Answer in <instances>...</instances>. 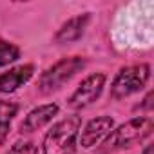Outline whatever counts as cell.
Returning <instances> with one entry per match:
<instances>
[{"instance_id": "obj_1", "label": "cell", "mask_w": 154, "mask_h": 154, "mask_svg": "<svg viewBox=\"0 0 154 154\" xmlns=\"http://www.w3.org/2000/svg\"><path fill=\"white\" fill-rule=\"evenodd\" d=\"M152 127H154L152 120L147 118V116L132 118L127 123L120 125L116 131L109 132V136L103 141V147L98 152L100 154H107V152H116V150H123V149H129L132 145H138L145 138L150 136Z\"/></svg>"}, {"instance_id": "obj_2", "label": "cell", "mask_w": 154, "mask_h": 154, "mask_svg": "<svg viewBox=\"0 0 154 154\" xmlns=\"http://www.w3.org/2000/svg\"><path fill=\"white\" fill-rule=\"evenodd\" d=\"M82 120L80 116H67L54 123L44 138V154H74Z\"/></svg>"}, {"instance_id": "obj_3", "label": "cell", "mask_w": 154, "mask_h": 154, "mask_svg": "<svg viewBox=\"0 0 154 154\" xmlns=\"http://www.w3.org/2000/svg\"><path fill=\"white\" fill-rule=\"evenodd\" d=\"M85 67V58L84 56H67L58 60L54 65L45 69L38 80V89L44 94H49L53 91L62 89L72 76Z\"/></svg>"}, {"instance_id": "obj_4", "label": "cell", "mask_w": 154, "mask_h": 154, "mask_svg": "<svg viewBox=\"0 0 154 154\" xmlns=\"http://www.w3.org/2000/svg\"><path fill=\"white\" fill-rule=\"evenodd\" d=\"M149 76H150V67L147 63H134V65L122 67L112 80L111 96L122 100L141 91L149 82Z\"/></svg>"}, {"instance_id": "obj_5", "label": "cell", "mask_w": 154, "mask_h": 154, "mask_svg": "<svg viewBox=\"0 0 154 154\" xmlns=\"http://www.w3.org/2000/svg\"><path fill=\"white\" fill-rule=\"evenodd\" d=\"M105 80H107V76L103 72H93L89 74L87 78L82 80V84L74 89V93L71 94L69 98V107L72 109H85L89 107L91 103H94L103 87H105Z\"/></svg>"}, {"instance_id": "obj_6", "label": "cell", "mask_w": 154, "mask_h": 154, "mask_svg": "<svg viewBox=\"0 0 154 154\" xmlns=\"http://www.w3.org/2000/svg\"><path fill=\"white\" fill-rule=\"evenodd\" d=\"M114 127V120L111 116H98L94 120H91L85 129L82 131V136H80V145L85 147V149H91L94 145H98L102 140L107 138V134L112 131Z\"/></svg>"}, {"instance_id": "obj_7", "label": "cell", "mask_w": 154, "mask_h": 154, "mask_svg": "<svg viewBox=\"0 0 154 154\" xmlns=\"http://www.w3.org/2000/svg\"><path fill=\"white\" fill-rule=\"evenodd\" d=\"M35 72V65L31 63H24V65H17L6 72L0 74V93H13L17 89H20L24 84H27L31 80V76Z\"/></svg>"}, {"instance_id": "obj_8", "label": "cell", "mask_w": 154, "mask_h": 154, "mask_svg": "<svg viewBox=\"0 0 154 154\" xmlns=\"http://www.w3.org/2000/svg\"><path fill=\"white\" fill-rule=\"evenodd\" d=\"M56 114H58V105H56V103L40 105V107L33 109V111L26 116V120L20 123V131H22V132H35V131L42 129L44 125H47Z\"/></svg>"}, {"instance_id": "obj_9", "label": "cell", "mask_w": 154, "mask_h": 154, "mask_svg": "<svg viewBox=\"0 0 154 154\" xmlns=\"http://www.w3.org/2000/svg\"><path fill=\"white\" fill-rule=\"evenodd\" d=\"M89 20H91V15H89V13L76 15V17L69 18V20H67V22L58 29V33H56L54 40H56L58 44H69V42L78 40V38L84 35V31H85V27H87Z\"/></svg>"}, {"instance_id": "obj_10", "label": "cell", "mask_w": 154, "mask_h": 154, "mask_svg": "<svg viewBox=\"0 0 154 154\" xmlns=\"http://www.w3.org/2000/svg\"><path fill=\"white\" fill-rule=\"evenodd\" d=\"M17 111H18V105L15 102L0 100V145H4V141L9 134L11 122H13Z\"/></svg>"}, {"instance_id": "obj_11", "label": "cell", "mask_w": 154, "mask_h": 154, "mask_svg": "<svg viewBox=\"0 0 154 154\" xmlns=\"http://www.w3.org/2000/svg\"><path fill=\"white\" fill-rule=\"evenodd\" d=\"M20 58V49L13 42H8L0 36V67H4Z\"/></svg>"}, {"instance_id": "obj_12", "label": "cell", "mask_w": 154, "mask_h": 154, "mask_svg": "<svg viewBox=\"0 0 154 154\" xmlns=\"http://www.w3.org/2000/svg\"><path fill=\"white\" fill-rule=\"evenodd\" d=\"M8 154H38V150H36V147H35L33 141L24 140V141H17V143L9 149Z\"/></svg>"}, {"instance_id": "obj_13", "label": "cell", "mask_w": 154, "mask_h": 154, "mask_svg": "<svg viewBox=\"0 0 154 154\" xmlns=\"http://www.w3.org/2000/svg\"><path fill=\"white\" fill-rule=\"evenodd\" d=\"M143 154H152V149H150V145H149V147L143 150Z\"/></svg>"}]
</instances>
